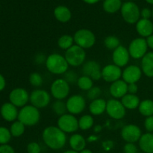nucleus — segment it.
Returning a JSON list of instances; mask_svg holds the SVG:
<instances>
[{
	"mask_svg": "<svg viewBox=\"0 0 153 153\" xmlns=\"http://www.w3.org/2000/svg\"><path fill=\"white\" fill-rule=\"evenodd\" d=\"M142 76V70L139 67L135 65H130L123 70L122 73L123 80L127 84L136 83L140 79Z\"/></svg>",
	"mask_w": 153,
	"mask_h": 153,
	"instance_id": "obj_16",
	"label": "nucleus"
},
{
	"mask_svg": "<svg viewBox=\"0 0 153 153\" xmlns=\"http://www.w3.org/2000/svg\"><path fill=\"white\" fill-rule=\"evenodd\" d=\"M125 153H137V148L134 143H127L123 148Z\"/></svg>",
	"mask_w": 153,
	"mask_h": 153,
	"instance_id": "obj_41",
	"label": "nucleus"
},
{
	"mask_svg": "<svg viewBox=\"0 0 153 153\" xmlns=\"http://www.w3.org/2000/svg\"><path fill=\"white\" fill-rule=\"evenodd\" d=\"M104 44L108 49L114 50L120 46V40L115 36H108L105 39Z\"/></svg>",
	"mask_w": 153,
	"mask_h": 153,
	"instance_id": "obj_35",
	"label": "nucleus"
},
{
	"mask_svg": "<svg viewBox=\"0 0 153 153\" xmlns=\"http://www.w3.org/2000/svg\"><path fill=\"white\" fill-rule=\"evenodd\" d=\"M106 111L111 117L115 120L122 119L126 115L125 107L121 101L117 100H110L107 102Z\"/></svg>",
	"mask_w": 153,
	"mask_h": 153,
	"instance_id": "obj_13",
	"label": "nucleus"
},
{
	"mask_svg": "<svg viewBox=\"0 0 153 153\" xmlns=\"http://www.w3.org/2000/svg\"><path fill=\"white\" fill-rule=\"evenodd\" d=\"M148 49V45L146 40L142 37L135 38L130 43L128 46V52L131 58L134 59L143 58L146 54Z\"/></svg>",
	"mask_w": 153,
	"mask_h": 153,
	"instance_id": "obj_7",
	"label": "nucleus"
},
{
	"mask_svg": "<svg viewBox=\"0 0 153 153\" xmlns=\"http://www.w3.org/2000/svg\"><path fill=\"white\" fill-rule=\"evenodd\" d=\"M136 30L141 37H148L153 33V23L149 19H139L136 25Z\"/></svg>",
	"mask_w": 153,
	"mask_h": 153,
	"instance_id": "obj_21",
	"label": "nucleus"
},
{
	"mask_svg": "<svg viewBox=\"0 0 153 153\" xmlns=\"http://www.w3.org/2000/svg\"><path fill=\"white\" fill-rule=\"evenodd\" d=\"M51 97L49 93L44 90H34L30 94V101L37 108H43L50 102Z\"/></svg>",
	"mask_w": 153,
	"mask_h": 153,
	"instance_id": "obj_10",
	"label": "nucleus"
},
{
	"mask_svg": "<svg viewBox=\"0 0 153 153\" xmlns=\"http://www.w3.org/2000/svg\"><path fill=\"white\" fill-rule=\"evenodd\" d=\"M141 70L147 77H153V52L146 53L141 61Z\"/></svg>",
	"mask_w": 153,
	"mask_h": 153,
	"instance_id": "obj_22",
	"label": "nucleus"
},
{
	"mask_svg": "<svg viewBox=\"0 0 153 153\" xmlns=\"http://www.w3.org/2000/svg\"><path fill=\"white\" fill-rule=\"evenodd\" d=\"M52 109L55 111V113L57 115H59L60 117L65 114L66 111H67V105H66L65 103L61 100H58L54 102L53 105H52Z\"/></svg>",
	"mask_w": 153,
	"mask_h": 153,
	"instance_id": "obj_34",
	"label": "nucleus"
},
{
	"mask_svg": "<svg viewBox=\"0 0 153 153\" xmlns=\"http://www.w3.org/2000/svg\"><path fill=\"white\" fill-rule=\"evenodd\" d=\"M28 91L24 88H17L13 89L9 94L10 102L16 107H24L29 100Z\"/></svg>",
	"mask_w": 153,
	"mask_h": 153,
	"instance_id": "obj_12",
	"label": "nucleus"
},
{
	"mask_svg": "<svg viewBox=\"0 0 153 153\" xmlns=\"http://www.w3.org/2000/svg\"><path fill=\"white\" fill-rule=\"evenodd\" d=\"M0 153H15V151L10 145L4 144L0 146Z\"/></svg>",
	"mask_w": 153,
	"mask_h": 153,
	"instance_id": "obj_43",
	"label": "nucleus"
},
{
	"mask_svg": "<svg viewBox=\"0 0 153 153\" xmlns=\"http://www.w3.org/2000/svg\"><path fill=\"white\" fill-rule=\"evenodd\" d=\"M66 105L67 111L71 114H79L85 110L86 101L81 95H73L67 100Z\"/></svg>",
	"mask_w": 153,
	"mask_h": 153,
	"instance_id": "obj_11",
	"label": "nucleus"
},
{
	"mask_svg": "<svg viewBox=\"0 0 153 153\" xmlns=\"http://www.w3.org/2000/svg\"><path fill=\"white\" fill-rule=\"evenodd\" d=\"M6 85V82H5V79H4V76H2L1 74H0V91H3L5 88Z\"/></svg>",
	"mask_w": 153,
	"mask_h": 153,
	"instance_id": "obj_47",
	"label": "nucleus"
},
{
	"mask_svg": "<svg viewBox=\"0 0 153 153\" xmlns=\"http://www.w3.org/2000/svg\"><path fill=\"white\" fill-rule=\"evenodd\" d=\"M80 153H93L92 151L90 150V149H83L82 151H81Z\"/></svg>",
	"mask_w": 153,
	"mask_h": 153,
	"instance_id": "obj_52",
	"label": "nucleus"
},
{
	"mask_svg": "<svg viewBox=\"0 0 153 153\" xmlns=\"http://www.w3.org/2000/svg\"><path fill=\"white\" fill-rule=\"evenodd\" d=\"M102 146L105 150H110L112 147L114 146V142L111 141V140H107V141H104L102 143Z\"/></svg>",
	"mask_w": 153,
	"mask_h": 153,
	"instance_id": "obj_46",
	"label": "nucleus"
},
{
	"mask_svg": "<svg viewBox=\"0 0 153 153\" xmlns=\"http://www.w3.org/2000/svg\"><path fill=\"white\" fill-rule=\"evenodd\" d=\"M122 7L121 0H105L103 2V8L105 11L113 13L118 11Z\"/></svg>",
	"mask_w": 153,
	"mask_h": 153,
	"instance_id": "obj_29",
	"label": "nucleus"
},
{
	"mask_svg": "<svg viewBox=\"0 0 153 153\" xmlns=\"http://www.w3.org/2000/svg\"><path fill=\"white\" fill-rule=\"evenodd\" d=\"M101 89H100L99 87H93L92 88L88 91V99L93 100H97V99H99L98 97L101 95Z\"/></svg>",
	"mask_w": 153,
	"mask_h": 153,
	"instance_id": "obj_39",
	"label": "nucleus"
},
{
	"mask_svg": "<svg viewBox=\"0 0 153 153\" xmlns=\"http://www.w3.org/2000/svg\"><path fill=\"white\" fill-rule=\"evenodd\" d=\"M152 17H153V10H152Z\"/></svg>",
	"mask_w": 153,
	"mask_h": 153,
	"instance_id": "obj_55",
	"label": "nucleus"
},
{
	"mask_svg": "<svg viewBox=\"0 0 153 153\" xmlns=\"http://www.w3.org/2000/svg\"><path fill=\"white\" fill-rule=\"evenodd\" d=\"M83 1L88 4H95V3L98 2L100 0H83Z\"/></svg>",
	"mask_w": 153,
	"mask_h": 153,
	"instance_id": "obj_50",
	"label": "nucleus"
},
{
	"mask_svg": "<svg viewBox=\"0 0 153 153\" xmlns=\"http://www.w3.org/2000/svg\"><path fill=\"white\" fill-rule=\"evenodd\" d=\"M146 1H147L148 3H149V4H153V0H146Z\"/></svg>",
	"mask_w": 153,
	"mask_h": 153,
	"instance_id": "obj_54",
	"label": "nucleus"
},
{
	"mask_svg": "<svg viewBox=\"0 0 153 153\" xmlns=\"http://www.w3.org/2000/svg\"><path fill=\"white\" fill-rule=\"evenodd\" d=\"M29 82L34 87H40L43 83L41 76L37 73H32L29 76Z\"/></svg>",
	"mask_w": 153,
	"mask_h": 153,
	"instance_id": "obj_37",
	"label": "nucleus"
},
{
	"mask_svg": "<svg viewBox=\"0 0 153 153\" xmlns=\"http://www.w3.org/2000/svg\"><path fill=\"white\" fill-rule=\"evenodd\" d=\"M77 85L80 89L88 91L91 88H93V80L88 76H83L79 78Z\"/></svg>",
	"mask_w": 153,
	"mask_h": 153,
	"instance_id": "obj_33",
	"label": "nucleus"
},
{
	"mask_svg": "<svg viewBox=\"0 0 153 153\" xmlns=\"http://www.w3.org/2000/svg\"><path fill=\"white\" fill-rule=\"evenodd\" d=\"M129 52L128 50L124 46L120 45L116 49L114 50L112 58L115 65L119 67H124L126 65L129 61Z\"/></svg>",
	"mask_w": 153,
	"mask_h": 153,
	"instance_id": "obj_18",
	"label": "nucleus"
},
{
	"mask_svg": "<svg viewBox=\"0 0 153 153\" xmlns=\"http://www.w3.org/2000/svg\"><path fill=\"white\" fill-rule=\"evenodd\" d=\"M0 113L3 119L7 122H13L18 118L19 111L15 105L10 102H6L1 105Z\"/></svg>",
	"mask_w": 153,
	"mask_h": 153,
	"instance_id": "obj_19",
	"label": "nucleus"
},
{
	"mask_svg": "<svg viewBox=\"0 0 153 153\" xmlns=\"http://www.w3.org/2000/svg\"><path fill=\"white\" fill-rule=\"evenodd\" d=\"M73 39L76 45L84 49L91 48L96 42V37L94 33L86 28L78 30L75 33Z\"/></svg>",
	"mask_w": 153,
	"mask_h": 153,
	"instance_id": "obj_5",
	"label": "nucleus"
},
{
	"mask_svg": "<svg viewBox=\"0 0 153 153\" xmlns=\"http://www.w3.org/2000/svg\"><path fill=\"white\" fill-rule=\"evenodd\" d=\"M94 118L91 115H84L79 120V127L82 130H88L94 126Z\"/></svg>",
	"mask_w": 153,
	"mask_h": 153,
	"instance_id": "obj_32",
	"label": "nucleus"
},
{
	"mask_svg": "<svg viewBox=\"0 0 153 153\" xmlns=\"http://www.w3.org/2000/svg\"><path fill=\"white\" fill-rule=\"evenodd\" d=\"M121 14L126 22L129 24H134L138 22L140 12L138 6L135 3L132 1H126L122 4Z\"/></svg>",
	"mask_w": 153,
	"mask_h": 153,
	"instance_id": "obj_6",
	"label": "nucleus"
},
{
	"mask_svg": "<svg viewBox=\"0 0 153 153\" xmlns=\"http://www.w3.org/2000/svg\"><path fill=\"white\" fill-rule=\"evenodd\" d=\"M36 62L37 64H42L43 61H46V58H45V56L43 55H39L36 57V59H35Z\"/></svg>",
	"mask_w": 153,
	"mask_h": 153,
	"instance_id": "obj_48",
	"label": "nucleus"
},
{
	"mask_svg": "<svg viewBox=\"0 0 153 153\" xmlns=\"http://www.w3.org/2000/svg\"><path fill=\"white\" fill-rule=\"evenodd\" d=\"M11 136L10 130L5 127H0V144H7L11 139Z\"/></svg>",
	"mask_w": 153,
	"mask_h": 153,
	"instance_id": "obj_36",
	"label": "nucleus"
},
{
	"mask_svg": "<svg viewBox=\"0 0 153 153\" xmlns=\"http://www.w3.org/2000/svg\"><path fill=\"white\" fill-rule=\"evenodd\" d=\"M42 137L46 146L55 150L64 147L67 141L65 133L56 126H49L45 128Z\"/></svg>",
	"mask_w": 153,
	"mask_h": 153,
	"instance_id": "obj_1",
	"label": "nucleus"
},
{
	"mask_svg": "<svg viewBox=\"0 0 153 153\" xmlns=\"http://www.w3.org/2000/svg\"><path fill=\"white\" fill-rule=\"evenodd\" d=\"M139 112L145 117L153 116V101L151 100H145L140 102L139 105Z\"/></svg>",
	"mask_w": 153,
	"mask_h": 153,
	"instance_id": "obj_28",
	"label": "nucleus"
},
{
	"mask_svg": "<svg viewBox=\"0 0 153 153\" xmlns=\"http://www.w3.org/2000/svg\"><path fill=\"white\" fill-rule=\"evenodd\" d=\"M51 94L58 100L65 99L70 93V85L64 79H58L52 82L50 88Z\"/></svg>",
	"mask_w": 153,
	"mask_h": 153,
	"instance_id": "obj_9",
	"label": "nucleus"
},
{
	"mask_svg": "<svg viewBox=\"0 0 153 153\" xmlns=\"http://www.w3.org/2000/svg\"><path fill=\"white\" fill-rule=\"evenodd\" d=\"M146 43H147L148 47L153 49V34L147 37V39H146Z\"/></svg>",
	"mask_w": 153,
	"mask_h": 153,
	"instance_id": "obj_49",
	"label": "nucleus"
},
{
	"mask_svg": "<svg viewBox=\"0 0 153 153\" xmlns=\"http://www.w3.org/2000/svg\"><path fill=\"white\" fill-rule=\"evenodd\" d=\"M46 67L50 73L53 74H64L67 71L69 64L65 57L59 54L54 53L46 58Z\"/></svg>",
	"mask_w": 153,
	"mask_h": 153,
	"instance_id": "obj_2",
	"label": "nucleus"
},
{
	"mask_svg": "<svg viewBox=\"0 0 153 153\" xmlns=\"http://www.w3.org/2000/svg\"><path fill=\"white\" fill-rule=\"evenodd\" d=\"M64 153H79V152H76V151L73 150V149H72V150H67V151H66V152H64Z\"/></svg>",
	"mask_w": 153,
	"mask_h": 153,
	"instance_id": "obj_53",
	"label": "nucleus"
},
{
	"mask_svg": "<svg viewBox=\"0 0 153 153\" xmlns=\"http://www.w3.org/2000/svg\"><path fill=\"white\" fill-rule=\"evenodd\" d=\"M25 126L20 121H15L13 124L11 125L10 128V131L11 133V135L13 137H20L22 134H23L24 131H25Z\"/></svg>",
	"mask_w": 153,
	"mask_h": 153,
	"instance_id": "obj_30",
	"label": "nucleus"
},
{
	"mask_svg": "<svg viewBox=\"0 0 153 153\" xmlns=\"http://www.w3.org/2000/svg\"><path fill=\"white\" fill-rule=\"evenodd\" d=\"M54 14H55V18L58 21L61 22H67L71 19V12L70 9L66 6L60 5L55 7L54 10Z\"/></svg>",
	"mask_w": 153,
	"mask_h": 153,
	"instance_id": "obj_27",
	"label": "nucleus"
},
{
	"mask_svg": "<svg viewBox=\"0 0 153 153\" xmlns=\"http://www.w3.org/2000/svg\"><path fill=\"white\" fill-rule=\"evenodd\" d=\"M139 146L145 153H153V134L148 132L141 135L139 140Z\"/></svg>",
	"mask_w": 153,
	"mask_h": 153,
	"instance_id": "obj_23",
	"label": "nucleus"
},
{
	"mask_svg": "<svg viewBox=\"0 0 153 153\" xmlns=\"http://www.w3.org/2000/svg\"><path fill=\"white\" fill-rule=\"evenodd\" d=\"M40 146L36 142H31L27 146V152L28 153H40Z\"/></svg>",
	"mask_w": 153,
	"mask_h": 153,
	"instance_id": "obj_40",
	"label": "nucleus"
},
{
	"mask_svg": "<svg viewBox=\"0 0 153 153\" xmlns=\"http://www.w3.org/2000/svg\"><path fill=\"white\" fill-rule=\"evenodd\" d=\"M107 102L103 99H97L93 100L89 105V111L93 115L98 116L106 111Z\"/></svg>",
	"mask_w": 153,
	"mask_h": 153,
	"instance_id": "obj_24",
	"label": "nucleus"
},
{
	"mask_svg": "<svg viewBox=\"0 0 153 153\" xmlns=\"http://www.w3.org/2000/svg\"><path fill=\"white\" fill-rule=\"evenodd\" d=\"M64 74H65V76H64V79L67 83L72 84V85L77 83L79 78H78L77 74L75 72H73V70H71V71H67Z\"/></svg>",
	"mask_w": 153,
	"mask_h": 153,
	"instance_id": "obj_38",
	"label": "nucleus"
},
{
	"mask_svg": "<svg viewBox=\"0 0 153 153\" xmlns=\"http://www.w3.org/2000/svg\"><path fill=\"white\" fill-rule=\"evenodd\" d=\"M140 15L142 16V19H149V18L152 16V11H151L150 9L145 7L140 12Z\"/></svg>",
	"mask_w": 153,
	"mask_h": 153,
	"instance_id": "obj_44",
	"label": "nucleus"
},
{
	"mask_svg": "<svg viewBox=\"0 0 153 153\" xmlns=\"http://www.w3.org/2000/svg\"><path fill=\"white\" fill-rule=\"evenodd\" d=\"M144 126L146 129L149 132H152L153 131V116L148 117L144 122Z\"/></svg>",
	"mask_w": 153,
	"mask_h": 153,
	"instance_id": "obj_42",
	"label": "nucleus"
},
{
	"mask_svg": "<svg viewBox=\"0 0 153 153\" xmlns=\"http://www.w3.org/2000/svg\"><path fill=\"white\" fill-rule=\"evenodd\" d=\"M58 127L64 133L75 132L79 128V120L71 114H65L58 119Z\"/></svg>",
	"mask_w": 153,
	"mask_h": 153,
	"instance_id": "obj_8",
	"label": "nucleus"
},
{
	"mask_svg": "<svg viewBox=\"0 0 153 153\" xmlns=\"http://www.w3.org/2000/svg\"><path fill=\"white\" fill-rule=\"evenodd\" d=\"M70 146H71L73 150L81 152L85 149L86 146V140L82 134H73L70 138Z\"/></svg>",
	"mask_w": 153,
	"mask_h": 153,
	"instance_id": "obj_25",
	"label": "nucleus"
},
{
	"mask_svg": "<svg viewBox=\"0 0 153 153\" xmlns=\"http://www.w3.org/2000/svg\"><path fill=\"white\" fill-rule=\"evenodd\" d=\"M128 93V84L123 80H117L110 86V94L116 99L123 98Z\"/></svg>",
	"mask_w": 153,
	"mask_h": 153,
	"instance_id": "obj_20",
	"label": "nucleus"
},
{
	"mask_svg": "<svg viewBox=\"0 0 153 153\" xmlns=\"http://www.w3.org/2000/svg\"><path fill=\"white\" fill-rule=\"evenodd\" d=\"M141 130L134 124L126 125L121 131V136L125 141L128 143H134L140 140L141 137Z\"/></svg>",
	"mask_w": 153,
	"mask_h": 153,
	"instance_id": "obj_14",
	"label": "nucleus"
},
{
	"mask_svg": "<svg viewBox=\"0 0 153 153\" xmlns=\"http://www.w3.org/2000/svg\"><path fill=\"white\" fill-rule=\"evenodd\" d=\"M120 67L115 64H108L102 70V78L107 82H114L122 76Z\"/></svg>",
	"mask_w": 153,
	"mask_h": 153,
	"instance_id": "obj_15",
	"label": "nucleus"
},
{
	"mask_svg": "<svg viewBox=\"0 0 153 153\" xmlns=\"http://www.w3.org/2000/svg\"><path fill=\"white\" fill-rule=\"evenodd\" d=\"M86 58V53L83 48L74 45L67 50L65 58L69 65L72 67H79L82 65Z\"/></svg>",
	"mask_w": 153,
	"mask_h": 153,
	"instance_id": "obj_4",
	"label": "nucleus"
},
{
	"mask_svg": "<svg viewBox=\"0 0 153 153\" xmlns=\"http://www.w3.org/2000/svg\"><path fill=\"white\" fill-rule=\"evenodd\" d=\"M137 85L135 83L128 84V92L130 94H135L137 92Z\"/></svg>",
	"mask_w": 153,
	"mask_h": 153,
	"instance_id": "obj_45",
	"label": "nucleus"
},
{
	"mask_svg": "<svg viewBox=\"0 0 153 153\" xmlns=\"http://www.w3.org/2000/svg\"><path fill=\"white\" fill-rule=\"evenodd\" d=\"M82 73L84 76H88L92 80L98 81L102 78V70L100 65L97 62L90 61L85 63L82 67Z\"/></svg>",
	"mask_w": 153,
	"mask_h": 153,
	"instance_id": "obj_17",
	"label": "nucleus"
},
{
	"mask_svg": "<svg viewBox=\"0 0 153 153\" xmlns=\"http://www.w3.org/2000/svg\"><path fill=\"white\" fill-rule=\"evenodd\" d=\"M40 118L38 108L33 105H25L19 111L17 119L26 126H33L39 122Z\"/></svg>",
	"mask_w": 153,
	"mask_h": 153,
	"instance_id": "obj_3",
	"label": "nucleus"
},
{
	"mask_svg": "<svg viewBox=\"0 0 153 153\" xmlns=\"http://www.w3.org/2000/svg\"><path fill=\"white\" fill-rule=\"evenodd\" d=\"M94 131H95V132H100V131L102 130L101 126H100V125L95 126V127H94Z\"/></svg>",
	"mask_w": 153,
	"mask_h": 153,
	"instance_id": "obj_51",
	"label": "nucleus"
},
{
	"mask_svg": "<svg viewBox=\"0 0 153 153\" xmlns=\"http://www.w3.org/2000/svg\"><path fill=\"white\" fill-rule=\"evenodd\" d=\"M73 41H74V39H73V37H71L69 34H64V35H62L58 39V45L61 49L67 50L71 46H73Z\"/></svg>",
	"mask_w": 153,
	"mask_h": 153,
	"instance_id": "obj_31",
	"label": "nucleus"
},
{
	"mask_svg": "<svg viewBox=\"0 0 153 153\" xmlns=\"http://www.w3.org/2000/svg\"><path fill=\"white\" fill-rule=\"evenodd\" d=\"M121 102L125 108L129 110H134L139 107L140 105V99L134 94H127L124 96L121 100Z\"/></svg>",
	"mask_w": 153,
	"mask_h": 153,
	"instance_id": "obj_26",
	"label": "nucleus"
}]
</instances>
